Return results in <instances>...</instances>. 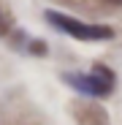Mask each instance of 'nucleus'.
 Returning a JSON list of instances; mask_svg holds the SVG:
<instances>
[{"mask_svg": "<svg viewBox=\"0 0 122 125\" xmlns=\"http://www.w3.org/2000/svg\"><path fill=\"white\" fill-rule=\"evenodd\" d=\"M46 19H49L52 27L63 30L65 35H73V38H79V41H109V38L114 35V30L106 27V25L79 22V19L65 16V14H60V11H46Z\"/></svg>", "mask_w": 122, "mask_h": 125, "instance_id": "nucleus-1", "label": "nucleus"}, {"mask_svg": "<svg viewBox=\"0 0 122 125\" xmlns=\"http://www.w3.org/2000/svg\"><path fill=\"white\" fill-rule=\"evenodd\" d=\"M65 82L81 95H95V98H103L114 90V73L106 65H95L90 73H68Z\"/></svg>", "mask_w": 122, "mask_h": 125, "instance_id": "nucleus-2", "label": "nucleus"}, {"mask_svg": "<svg viewBox=\"0 0 122 125\" xmlns=\"http://www.w3.org/2000/svg\"><path fill=\"white\" fill-rule=\"evenodd\" d=\"M6 27H8V25H6V19H3V14H0V35L6 33Z\"/></svg>", "mask_w": 122, "mask_h": 125, "instance_id": "nucleus-3", "label": "nucleus"}, {"mask_svg": "<svg viewBox=\"0 0 122 125\" xmlns=\"http://www.w3.org/2000/svg\"><path fill=\"white\" fill-rule=\"evenodd\" d=\"M109 3H114V6H122V0H109Z\"/></svg>", "mask_w": 122, "mask_h": 125, "instance_id": "nucleus-4", "label": "nucleus"}]
</instances>
